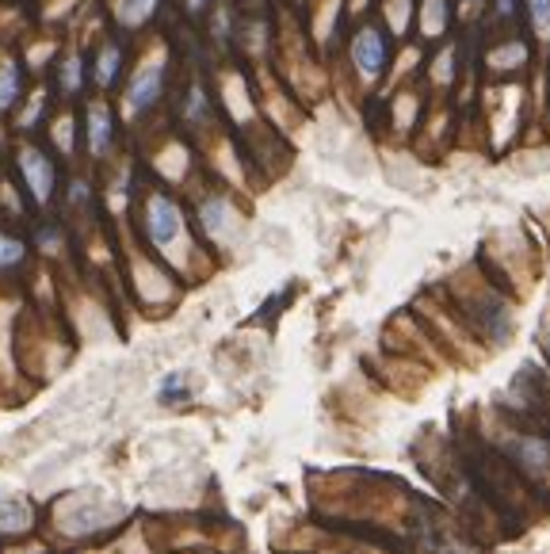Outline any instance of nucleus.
<instances>
[{"mask_svg": "<svg viewBox=\"0 0 550 554\" xmlns=\"http://www.w3.org/2000/svg\"><path fill=\"white\" fill-rule=\"evenodd\" d=\"M161 92H164V58L138 66L134 76H131V84H126V92H123V111H126V119H138V115H146V111L161 100Z\"/></svg>", "mask_w": 550, "mask_h": 554, "instance_id": "1", "label": "nucleus"}, {"mask_svg": "<svg viewBox=\"0 0 550 554\" xmlns=\"http://www.w3.org/2000/svg\"><path fill=\"white\" fill-rule=\"evenodd\" d=\"M142 226H146V237L157 245V249H172V245L184 237V214L169 196H153L146 203Z\"/></svg>", "mask_w": 550, "mask_h": 554, "instance_id": "2", "label": "nucleus"}, {"mask_svg": "<svg viewBox=\"0 0 550 554\" xmlns=\"http://www.w3.org/2000/svg\"><path fill=\"white\" fill-rule=\"evenodd\" d=\"M20 176H23V188H28V196L38 203V207H46L50 196H54V184H58V173H54V161L46 157L38 146H20Z\"/></svg>", "mask_w": 550, "mask_h": 554, "instance_id": "3", "label": "nucleus"}, {"mask_svg": "<svg viewBox=\"0 0 550 554\" xmlns=\"http://www.w3.org/2000/svg\"><path fill=\"white\" fill-rule=\"evenodd\" d=\"M352 61L360 69L363 81H379L382 69L390 61V50H387V38H382L379 28H360L352 38Z\"/></svg>", "mask_w": 550, "mask_h": 554, "instance_id": "4", "label": "nucleus"}, {"mask_svg": "<svg viewBox=\"0 0 550 554\" xmlns=\"http://www.w3.org/2000/svg\"><path fill=\"white\" fill-rule=\"evenodd\" d=\"M84 138H88V153L92 157H104V153L115 146V119L104 104H92L84 115Z\"/></svg>", "mask_w": 550, "mask_h": 554, "instance_id": "5", "label": "nucleus"}, {"mask_svg": "<svg viewBox=\"0 0 550 554\" xmlns=\"http://www.w3.org/2000/svg\"><path fill=\"white\" fill-rule=\"evenodd\" d=\"M119 73H123V50L115 43H104L96 50V58H92V81L100 88H115Z\"/></svg>", "mask_w": 550, "mask_h": 554, "instance_id": "6", "label": "nucleus"}, {"mask_svg": "<svg viewBox=\"0 0 550 554\" xmlns=\"http://www.w3.org/2000/svg\"><path fill=\"white\" fill-rule=\"evenodd\" d=\"M20 96H23V69L20 61H4L0 66V115L16 108Z\"/></svg>", "mask_w": 550, "mask_h": 554, "instance_id": "7", "label": "nucleus"}, {"mask_svg": "<svg viewBox=\"0 0 550 554\" xmlns=\"http://www.w3.org/2000/svg\"><path fill=\"white\" fill-rule=\"evenodd\" d=\"M161 0H119L115 4V16H119L123 28H142V23L157 12Z\"/></svg>", "mask_w": 550, "mask_h": 554, "instance_id": "8", "label": "nucleus"}, {"mask_svg": "<svg viewBox=\"0 0 550 554\" xmlns=\"http://www.w3.org/2000/svg\"><path fill=\"white\" fill-rule=\"evenodd\" d=\"M58 84H61V92H69V96H76L84 88V58L81 54H66V58H61Z\"/></svg>", "mask_w": 550, "mask_h": 554, "instance_id": "9", "label": "nucleus"}, {"mask_svg": "<svg viewBox=\"0 0 550 554\" xmlns=\"http://www.w3.org/2000/svg\"><path fill=\"white\" fill-rule=\"evenodd\" d=\"M23 256H28V245L12 234H0V272H8V268H20Z\"/></svg>", "mask_w": 550, "mask_h": 554, "instance_id": "10", "label": "nucleus"}, {"mask_svg": "<svg viewBox=\"0 0 550 554\" xmlns=\"http://www.w3.org/2000/svg\"><path fill=\"white\" fill-rule=\"evenodd\" d=\"M199 218H203V226H207L214 237H222V229H226V218H229V207H226L222 199H211V203H203Z\"/></svg>", "mask_w": 550, "mask_h": 554, "instance_id": "11", "label": "nucleus"}, {"mask_svg": "<svg viewBox=\"0 0 550 554\" xmlns=\"http://www.w3.org/2000/svg\"><path fill=\"white\" fill-rule=\"evenodd\" d=\"M443 23H447V4H443V0H425V31L440 35Z\"/></svg>", "mask_w": 550, "mask_h": 554, "instance_id": "12", "label": "nucleus"}, {"mask_svg": "<svg viewBox=\"0 0 550 554\" xmlns=\"http://www.w3.org/2000/svg\"><path fill=\"white\" fill-rule=\"evenodd\" d=\"M528 8H531L535 31H539L543 38H550V0H528Z\"/></svg>", "mask_w": 550, "mask_h": 554, "instance_id": "13", "label": "nucleus"}, {"mask_svg": "<svg viewBox=\"0 0 550 554\" xmlns=\"http://www.w3.org/2000/svg\"><path fill=\"white\" fill-rule=\"evenodd\" d=\"M203 111H207V100H203L199 88H191L187 92V119H203Z\"/></svg>", "mask_w": 550, "mask_h": 554, "instance_id": "14", "label": "nucleus"}, {"mask_svg": "<svg viewBox=\"0 0 550 554\" xmlns=\"http://www.w3.org/2000/svg\"><path fill=\"white\" fill-rule=\"evenodd\" d=\"M180 390H184V379H180V375H169V379H164V402L180 397Z\"/></svg>", "mask_w": 550, "mask_h": 554, "instance_id": "15", "label": "nucleus"}, {"mask_svg": "<svg viewBox=\"0 0 550 554\" xmlns=\"http://www.w3.org/2000/svg\"><path fill=\"white\" fill-rule=\"evenodd\" d=\"M38 237H43V245H46V249H58V237H61V234H58L54 226H46V229H43V234H38Z\"/></svg>", "mask_w": 550, "mask_h": 554, "instance_id": "16", "label": "nucleus"}, {"mask_svg": "<svg viewBox=\"0 0 550 554\" xmlns=\"http://www.w3.org/2000/svg\"><path fill=\"white\" fill-rule=\"evenodd\" d=\"M69 196H73V203H88V184H81V180H76Z\"/></svg>", "mask_w": 550, "mask_h": 554, "instance_id": "17", "label": "nucleus"}, {"mask_svg": "<svg viewBox=\"0 0 550 554\" xmlns=\"http://www.w3.org/2000/svg\"><path fill=\"white\" fill-rule=\"evenodd\" d=\"M184 4H187V12H191V16H195V12H203V8L211 4V0H184Z\"/></svg>", "mask_w": 550, "mask_h": 554, "instance_id": "18", "label": "nucleus"}, {"mask_svg": "<svg viewBox=\"0 0 550 554\" xmlns=\"http://www.w3.org/2000/svg\"><path fill=\"white\" fill-rule=\"evenodd\" d=\"M513 8H516V0H501V8H497V16H513Z\"/></svg>", "mask_w": 550, "mask_h": 554, "instance_id": "19", "label": "nucleus"}, {"mask_svg": "<svg viewBox=\"0 0 550 554\" xmlns=\"http://www.w3.org/2000/svg\"><path fill=\"white\" fill-rule=\"evenodd\" d=\"M466 4H474V0H466Z\"/></svg>", "mask_w": 550, "mask_h": 554, "instance_id": "20", "label": "nucleus"}]
</instances>
